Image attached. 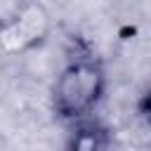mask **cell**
Returning <instances> with one entry per match:
<instances>
[{"label":"cell","instance_id":"cell-3","mask_svg":"<svg viewBox=\"0 0 151 151\" xmlns=\"http://www.w3.org/2000/svg\"><path fill=\"white\" fill-rule=\"evenodd\" d=\"M109 146H111L109 127L94 118H85L73 123L64 151H109Z\"/></svg>","mask_w":151,"mask_h":151},{"label":"cell","instance_id":"cell-2","mask_svg":"<svg viewBox=\"0 0 151 151\" xmlns=\"http://www.w3.org/2000/svg\"><path fill=\"white\" fill-rule=\"evenodd\" d=\"M50 14L42 5L31 2L0 24V50L5 54H26L50 35Z\"/></svg>","mask_w":151,"mask_h":151},{"label":"cell","instance_id":"cell-1","mask_svg":"<svg viewBox=\"0 0 151 151\" xmlns=\"http://www.w3.org/2000/svg\"><path fill=\"white\" fill-rule=\"evenodd\" d=\"M106 92V71L92 54H73L52 85V109L59 120L78 123L92 118Z\"/></svg>","mask_w":151,"mask_h":151},{"label":"cell","instance_id":"cell-4","mask_svg":"<svg viewBox=\"0 0 151 151\" xmlns=\"http://www.w3.org/2000/svg\"><path fill=\"white\" fill-rule=\"evenodd\" d=\"M137 116H139V120L151 130V90L144 92L142 99L137 101Z\"/></svg>","mask_w":151,"mask_h":151}]
</instances>
